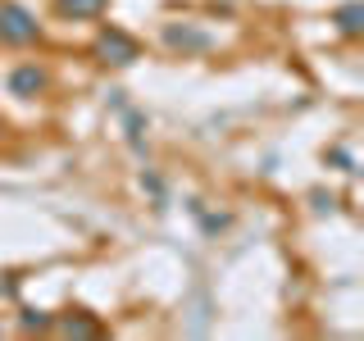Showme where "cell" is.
Segmentation results:
<instances>
[{
    "mask_svg": "<svg viewBox=\"0 0 364 341\" xmlns=\"http://www.w3.org/2000/svg\"><path fill=\"white\" fill-rule=\"evenodd\" d=\"M328 23L337 28V37L360 41V37H364V5H360V0H341L333 14H328Z\"/></svg>",
    "mask_w": 364,
    "mask_h": 341,
    "instance_id": "5b68a950",
    "label": "cell"
},
{
    "mask_svg": "<svg viewBox=\"0 0 364 341\" xmlns=\"http://www.w3.org/2000/svg\"><path fill=\"white\" fill-rule=\"evenodd\" d=\"M164 45L173 55H210L214 50V32H205L196 28V23H164Z\"/></svg>",
    "mask_w": 364,
    "mask_h": 341,
    "instance_id": "3957f363",
    "label": "cell"
},
{
    "mask_svg": "<svg viewBox=\"0 0 364 341\" xmlns=\"http://www.w3.org/2000/svg\"><path fill=\"white\" fill-rule=\"evenodd\" d=\"M191 214H196V219H200V227H205V232H210V237H214V232H223V227L232 223V219H228V214H205L200 205H191Z\"/></svg>",
    "mask_w": 364,
    "mask_h": 341,
    "instance_id": "30bf717a",
    "label": "cell"
},
{
    "mask_svg": "<svg viewBox=\"0 0 364 341\" xmlns=\"http://www.w3.org/2000/svg\"><path fill=\"white\" fill-rule=\"evenodd\" d=\"M5 136H9V128H5V119H0V141H5Z\"/></svg>",
    "mask_w": 364,
    "mask_h": 341,
    "instance_id": "4fadbf2b",
    "label": "cell"
},
{
    "mask_svg": "<svg viewBox=\"0 0 364 341\" xmlns=\"http://www.w3.org/2000/svg\"><path fill=\"white\" fill-rule=\"evenodd\" d=\"M50 91V68L37 64V60H23L9 68V96H18V100H37Z\"/></svg>",
    "mask_w": 364,
    "mask_h": 341,
    "instance_id": "277c9868",
    "label": "cell"
},
{
    "mask_svg": "<svg viewBox=\"0 0 364 341\" xmlns=\"http://www.w3.org/2000/svg\"><path fill=\"white\" fill-rule=\"evenodd\" d=\"M109 9V0H55V14L64 23H87V18H100Z\"/></svg>",
    "mask_w": 364,
    "mask_h": 341,
    "instance_id": "8992f818",
    "label": "cell"
},
{
    "mask_svg": "<svg viewBox=\"0 0 364 341\" xmlns=\"http://www.w3.org/2000/svg\"><path fill=\"white\" fill-rule=\"evenodd\" d=\"M119 119H123V136H128L132 155H141V159H146V114H141V109H132V105H123V109H119Z\"/></svg>",
    "mask_w": 364,
    "mask_h": 341,
    "instance_id": "ba28073f",
    "label": "cell"
},
{
    "mask_svg": "<svg viewBox=\"0 0 364 341\" xmlns=\"http://www.w3.org/2000/svg\"><path fill=\"white\" fill-rule=\"evenodd\" d=\"M50 323H55L50 314H41V310H23V328H28V332H50Z\"/></svg>",
    "mask_w": 364,
    "mask_h": 341,
    "instance_id": "8fae6325",
    "label": "cell"
},
{
    "mask_svg": "<svg viewBox=\"0 0 364 341\" xmlns=\"http://www.w3.org/2000/svg\"><path fill=\"white\" fill-rule=\"evenodd\" d=\"M91 60L100 68H132L141 60V41L119 23H100V32L91 37Z\"/></svg>",
    "mask_w": 364,
    "mask_h": 341,
    "instance_id": "7a4b0ae2",
    "label": "cell"
},
{
    "mask_svg": "<svg viewBox=\"0 0 364 341\" xmlns=\"http://www.w3.org/2000/svg\"><path fill=\"white\" fill-rule=\"evenodd\" d=\"M50 332H60V337H100V323L96 318H87L82 310H73V314H64V318H55L50 323Z\"/></svg>",
    "mask_w": 364,
    "mask_h": 341,
    "instance_id": "52a82bcc",
    "label": "cell"
},
{
    "mask_svg": "<svg viewBox=\"0 0 364 341\" xmlns=\"http://www.w3.org/2000/svg\"><path fill=\"white\" fill-rule=\"evenodd\" d=\"M46 28L37 18V9L23 5V0H0V45L9 50H28V45H41Z\"/></svg>",
    "mask_w": 364,
    "mask_h": 341,
    "instance_id": "6da1fadb",
    "label": "cell"
},
{
    "mask_svg": "<svg viewBox=\"0 0 364 341\" xmlns=\"http://www.w3.org/2000/svg\"><path fill=\"white\" fill-rule=\"evenodd\" d=\"M328 159H333L341 173H355V159H350V151H341V146H333V151H328Z\"/></svg>",
    "mask_w": 364,
    "mask_h": 341,
    "instance_id": "7c38bea8",
    "label": "cell"
},
{
    "mask_svg": "<svg viewBox=\"0 0 364 341\" xmlns=\"http://www.w3.org/2000/svg\"><path fill=\"white\" fill-rule=\"evenodd\" d=\"M141 191L155 200V210H164V205H168V187H164V178H159L155 168H141Z\"/></svg>",
    "mask_w": 364,
    "mask_h": 341,
    "instance_id": "9c48e42d",
    "label": "cell"
}]
</instances>
